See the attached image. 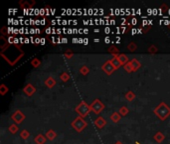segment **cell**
Here are the masks:
<instances>
[{
  "label": "cell",
  "mask_w": 170,
  "mask_h": 144,
  "mask_svg": "<svg viewBox=\"0 0 170 144\" xmlns=\"http://www.w3.org/2000/svg\"><path fill=\"white\" fill-rule=\"evenodd\" d=\"M90 109H92L93 112L95 114H100L101 111L105 109V104H103L100 99L94 100L92 104H90Z\"/></svg>",
  "instance_id": "obj_4"
},
{
  "label": "cell",
  "mask_w": 170,
  "mask_h": 144,
  "mask_svg": "<svg viewBox=\"0 0 170 144\" xmlns=\"http://www.w3.org/2000/svg\"><path fill=\"white\" fill-rule=\"evenodd\" d=\"M94 124L98 129H101L106 125V120L103 117H101V116H98V117L94 121Z\"/></svg>",
  "instance_id": "obj_7"
},
{
  "label": "cell",
  "mask_w": 170,
  "mask_h": 144,
  "mask_svg": "<svg viewBox=\"0 0 170 144\" xmlns=\"http://www.w3.org/2000/svg\"><path fill=\"white\" fill-rule=\"evenodd\" d=\"M123 68H124L125 71L128 72V73H130V72L133 71V67H132V65H131V62L130 61L128 62V63L125 64V65H123Z\"/></svg>",
  "instance_id": "obj_22"
},
{
  "label": "cell",
  "mask_w": 170,
  "mask_h": 144,
  "mask_svg": "<svg viewBox=\"0 0 170 144\" xmlns=\"http://www.w3.org/2000/svg\"><path fill=\"white\" fill-rule=\"evenodd\" d=\"M60 79H61L63 82H67V81L70 80V75L68 74L67 72H63L61 75H60Z\"/></svg>",
  "instance_id": "obj_21"
},
{
  "label": "cell",
  "mask_w": 170,
  "mask_h": 144,
  "mask_svg": "<svg viewBox=\"0 0 170 144\" xmlns=\"http://www.w3.org/2000/svg\"><path fill=\"white\" fill-rule=\"evenodd\" d=\"M149 29H150V26L146 27V28H144V29H143V30H142V31H143V33H147V32H148V30H149Z\"/></svg>",
  "instance_id": "obj_31"
},
{
  "label": "cell",
  "mask_w": 170,
  "mask_h": 144,
  "mask_svg": "<svg viewBox=\"0 0 170 144\" xmlns=\"http://www.w3.org/2000/svg\"><path fill=\"white\" fill-rule=\"evenodd\" d=\"M136 22H137V20H136V19H132V25H135L136 24Z\"/></svg>",
  "instance_id": "obj_32"
},
{
  "label": "cell",
  "mask_w": 170,
  "mask_h": 144,
  "mask_svg": "<svg viewBox=\"0 0 170 144\" xmlns=\"http://www.w3.org/2000/svg\"><path fill=\"white\" fill-rule=\"evenodd\" d=\"M25 118H26L25 114L22 112L21 110H16L15 112L11 115V119H12V120L15 122V124H17V125L18 124H21L22 122L25 120Z\"/></svg>",
  "instance_id": "obj_5"
},
{
  "label": "cell",
  "mask_w": 170,
  "mask_h": 144,
  "mask_svg": "<svg viewBox=\"0 0 170 144\" xmlns=\"http://www.w3.org/2000/svg\"><path fill=\"white\" fill-rule=\"evenodd\" d=\"M74 55V53H73V51L72 50H70V49H68L67 51L65 52L64 54V56H65V58H67V59H70V58H72Z\"/></svg>",
  "instance_id": "obj_29"
},
{
  "label": "cell",
  "mask_w": 170,
  "mask_h": 144,
  "mask_svg": "<svg viewBox=\"0 0 170 144\" xmlns=\"http://www.w3.org/2000/svg\"><path fill=\"white\" fill-rule=\"evenodd\" d=\"M23 92L25 93L27 96H32L33 94L36 92V88L34 87V86L32 85V84H27L25 87L23 88Z\"/></svg>",
  "instance_id": "obj_8"
},
{
  "label": "cell",
  "mask_w": 170,
  "mask_h": 144,
  "mask_svg": "<svg viewBox=\"0 0 170 144\" xmlns=\"http://www.w3.org/2000/svg\"><path fill=\"white\" fill-rule=\"evenodd\" d=\"M101 69H103V72H106V74H108V75H111L112 73L114 72V70H116L114 66L111 63V60L106 61L105 63L103 64V66H101Z\"/></svg>",
  "instance_id": "obj_6"
},
{
  "label": "cell",
  "mask_w": 170,
  "mask_h": 144,
  "mask_svg": "<svg viewBox=\"0 0 170 144\" xmlns=\"http://www.w3.org/2000/svg\"><path fill=\"white\" fill-rule=\"evenodd\" d=\"M130 62H131V65H132V67H133V71H136V70H138L139 68H140L141 64L137 59L133 58V59H131Z\"/></svg>",
  "instance_id": "obj_12"
},
{
  "label": "cell",
  "mask_w": 170,
  "mask_h": 144,
  "mask_svg": "<svg viewBox=\"0 0 170 144\" xmlns=\"http://www.w3.org/2000/svg\"><path fill=\"white\" fill-rule=\"evenodd\" d=\"M62 42H67V39H66V38H64V39H62Z\"/></svg>",
  "instance_id": "obj_33"
},
{
  "label": "cell",
  "mask_w": 170,
  "mask_h": 144,
  "mask_svg": "<svg viewBox=\"0 0 170 144\" xmlns=\"http://www.w3.org/2000/svg\"><path fill=\"white\" fill-rule=\"evenodd\" d=\"M109 38H106V43H109Z\"/></svg>",
  "instance_id": "obj_34"
},
{
  "label": "cell",
  "mask_w": 170,
  "mask_h": 144,
  "mask_svg": "<svg viewBox=\"0 0 170 144\" xmlns=\"http://www.w3.org/2000/svg\"><path fill=\"white\" fill-rule=\"evenodd\" d=\"M46 137H47V139L49 140H54L55 138H56L57 136V133L54 131V130H48L47 132H46V135H45Z\"/></svg>",
  "instance_id": "obj_13"
},
{
  "label": "cell",
  "mask_w": 170,
  "mask_h": 144,
  "mask_svg": "<svg viewBox=\"0 0 170 144\" xmlns=\"http://www.w3.org/2000/svg\"><path fill=\"white\" fill-rule=\"evenodd\" d=\"M169 27H170V26H169Z\"/></svg>",
  "instance_id": "obj_37"
},
{
  "label": "cell",
  "mask_w": 170,
  "mask_h": 144,
  "mask_svg": "<svg viewBox=\"0 0 170 144\" xmlns=\"http://www.w3.org/2000/svg\"><path fill=\"white\" fill-rule=\"evenodd\" d=\"M46 139H47V137H45L44 135L42 134H38L36 137H35V143L36 144H45L46 142Z\"/></svg>",
  "instance_id": "obj_10"
},
{
  "label": "cell",
  "mask_w": 170,
  "mask_h": 144,
  "mask_svg": "<svg viewBox=\"0 0 170 144\" xmlns=\"http://www.w3.org/2000/svg\"><path fill=\"white\" fill-rule=\"evenodd\" d=\"M40 64H41V61L39 60L38 58H34V59H32V61H31V65L34 68H37V67H39L40 66Z\"/></svg>",
  "instance_id": "obj_27"
},
{
  "label": "cell",
  "mask_w": 170,
  "mask_h": 144,
  "mask_svg": "<svg viewBox=\"0 0 170 144\" xmlns=\"http://www.w3.org/2000/svg\"><path fill=\"white\" fill-rule=\"evenodd\" d=\"M109 53H111V54H114V56H117L119 54V48H116V46H111V47H109Z\"/></svg>",
  "instance_id": "obj_19"
},
{
  "label": "cell",
  "mask_w": 170,
  "mask_h": 144,
  "mask_svg": "<svg viewBox=\"0 0 170 144\" xmlns=\"http://www.w3.org/2000/svg\"><path fill=\"white\" fill-rule=\"evenodd\" d=\"M45 85L47 86L48 88L54 87V86L56 85V80H55L52 76H50V77H48L47 79L45 80Z\"/></svg>",
  "instance_id": "obj_9"
},
{
  "label": "cell",
  "mask_w": 170,
  "mask_h": 144,
  "mask_svg": "<svg viewBox=\"0 0 170 144\" xmlns=\"http://www.w3.org/2000/svg\"><path fill=\"white\" fill-rule=\"evenodd\" d=\"M127 49L130 51V52H134L136 49H137V45L134 42H130L129 44L127 45Z\"/></svg>",
  "instance_id": "obj_25"
},
{
  "label": "cell",
  "mask_w": 170,
  "mask_h": 144,
  "mask_svg": "<svg viewBox=\"0 0 170 144\" xmlns=\"http://www.w3.org/2000/svg\"><path fill=\"white\" fill-rule=\"evenodd\" d=\"M116 144H123V143H122V142H120V141H117V142H116Z\"/></svg>",
  "instance_id": "obj_35"
},
{
  "label": "cell",
  "mask_w": 170,
  "mask_h": 144,
  "mask_svg": "<svg viewBox=\"0 0 170 144\" xmlns=\"http://www.w3.org/2000/svg\"><path fill=\"white\" fill-rule=\"evenodd\" d=\"M20 6L21 7H23V8H32L33 5L35 4V2L34 1H32V2H28V1H20Z\"/></svg>",
  "instance_id": "obj_17"
},
{
  "label": "cell",
  "mask_w": 170,
  "mask_h": 144,
  "mask_svg": "<svg viewBox=\"0 0 170 144\" xmlns=\"http://www.w3.org/2000/svg\"><path fill=\"white\" fill-rule=\"evenodd\" d=\"M8 90H9V89L7 88V86L5 85V84H1V85H0V94L1 95H5L8 92Z\"/></svg>",
  "instance_id": "obj_26"
},
{
  "label": "cell",
  "mask_w": 170,
  "mask_h": 144,
  "mask_svg": "<svg viewBox=\"0 0 170 144\" xmlns=\"http://www.w3.org/2000/svg\"><path fill=\"white\" fill-rule=\"evenodd\" d=\"M87 126H88V123L83 117H81V116H78V117L72 122V127L77 132H82Z\"/></svg>",
  "instance_id": "obj_3"
},
{
  "label": "cell",
  "mask_w": 170,
  "mask_h": 144,
  "mask_svg": "<svg viewBox=\"0 0 170 144\" xmlns=\"http://www.w3.org/2000/svg\"><path fill=\"white\" fill-rule=\"evenodd\" d=\"M80 72L83 75H87L88 73L90 72V69H89V67L86 66V65H83V66H82L81 68H80Z\"/></svg>",
  "instance_id": "obj_28"
},
{
  "label": "cell",
  "mask_w": 170,
  "mask_h": 144,
  "mask_svg": "<svg viewBox=\"0 0 170 144\" xmlns=\"http://www.w3.org/2000/svg\"><path fill=\"white\" fill-rule=\"evenodd\" d=\"M76 112L79 114V116L81 117H86V116L89 114L92 109H90V105H89L86 101H81L80 104L77 105V107L75 108Z\"/></svg>",
  "instance_id": "obj_2"
},
{
  "label": "cell",
  "mask_w": 170,
  "mask_h": 144,
  "mask_svg": "<svg viewBox=\"0 0 170 144\" xmlns=\"http://www.w3.org/2000/svg\"><path fill=\"white\" fill-rule=\"evenodd\" d=\"M20 136L22 139H24V140H26V139H28L29 136H30V133L27 131L26 129H24V130H22L21 133H20Z\"/></svg>",
  "instance_id": "obj_24"
},
{
  "label": "cell",
  "mask_w": 170,
  "mask_h": 144,
  "mask_svg": "<svg viewBox=\"0 0 170 144\" xmlns=\"http://www.w3.org/2000/svg\"><path fill=\"white\" fill-rule=\"evenodd\" d=\"M153 112H154V114L160 120L163 121L165 120L168 116H170V107L165 102H160V104L157 105V106L154 108Z\"/></svg>",
  "instance_id": "obj_1"
},
{
  "label": "cell",
  "mask_w": 170,
  "mask_h": 144,
  "mask_svg": "<svg viewBox=\"0 0 170 144\" xmlns=\"http://www.w3.org/2000/svg\"><path fill=\"white\" fill-rule=\"evenodd\" d=\"M111 63H112V65H114V68H116V69H119V67L122 66V63H120V61L119 60L117 56H114V58L111 59Z\"/></svg>",
  "instance_id": "obj_16"
},
{
  "label": "cell",
  "mask_w": 170,
  "mask_h": 144,
  "mask_svg": "<svg viewBox=\"0 0 170 144\" xmlns=\"http://www.w3.org/2000/svg\"><path fill=\"white\" fill-rule=\"evenodd\" d=\"M125 98H127V101H132L135 98V94L133 93L132 91H128L127 94H125Z\"/></svg>",
  "instance_id": "obj_20"
},
{
  "label": "cell",
  "mask_w": 170,
  "mask_h": 144,
  "mask_svg": "<svg viewBox=\"0 0 170 144\" xmlns=\"http://www.w3.org/2000/svg\"><path fill=\"white\" fill-rule=\"evenodd\" d=\"M164 139H165V136H164L163 133H161V132H157L154 135V140L158 143H161Z\"/></svg>",
  "instance_id": "obj_14"
},
{
  "label": "cell",
  "mask_w": 170,
  "mask_h": 144,
  "mask_svg": "<svg viewBox=\"0 0 170 144\" xmlns=\"http://www.w3.org/2000/svg\"><path fill=\"white\" fill-rule=\"evenodd\" d=\"M120 118H122V115H120L119 112H114V113H112L111 115V121L114 122V123H117V122L120 120Z\"/></svg>",
  "instance_id": "obj_15"
},
{
  "label": "cell",
  "mask_w": 170,
  "mask_h": 144,
  "mask_svg": "<svg viewBox=\"0 0 170 144\" xmlns=\"http://www.w3.org/2000/svg\"><path fill=\"white\" fill-rule=\"evenodd\" d=\"M148 52H149V53H151V54H154V53L157 52V48H156V46H155V45L149 46V48H148Z\"/></svg>",
  "instance_id": "obj_30"
},
{
  "label": "cell",
  "mask_w": 170,
  "mask_h": 144,
  "mask_svg": "<svg viewBox=\"0 0 170 144\" xmlns=\"http://www.w3.org/2000/svg\"><path fill=\"white\" fill-rule=\"evenodd\" d=\"M40 42V39H36V43H39Z\"/></svg>",
  "instance_id": "obj_36"
},
{
  "label": "cell",
  "mask_w": 170,
  "mask_h": 144,
  "mask_svg": "<svg viewBox=\"0 0 170 144\" xmlns=\"http://www.w3.org/2000/svg\"><path fill=\"white\" fill-rule=\"evenodd\" d=\"M119 114L122 116H125V115H127V113L129 112V110H128V108L127 107H125V106H122L119 108Z\"/></svg>",
  "instance_id": "obj_23"
},
{
  "label": "cell",
  "mask_w": 170,
  "mask_h": 144,
  "mask_svg": "<svg viewBox=\"0 0 170 144\" xmlns=\"http://www.w3.org/2000/svg\"><path fill=\"white\" fill-rule=\"evenodd\" d=\"M8 130H9V132L11 133V134H16L19 130V127H18L17 124H11V125L9 126V128H8Z\"/></svg>",
  "instance_id": "obj_18"
},
{
  "label": "cell",
  "mask_w": 170,
  "mask_h": 144,
  "mask_svg": "<svg viewBox=\"0 0 170 144\" xmlns=\"http://www.w3.org/2000/svg\"><path fill=\"white\" fill-rule=\"evenodd\" d=\"M117 58H119V60L120 61L122 65H125L129 62L128 61V57L125 55V54H119V55H117Z\"/></svg>",
  "instance_id": "obj_11"
}]
</instances>
